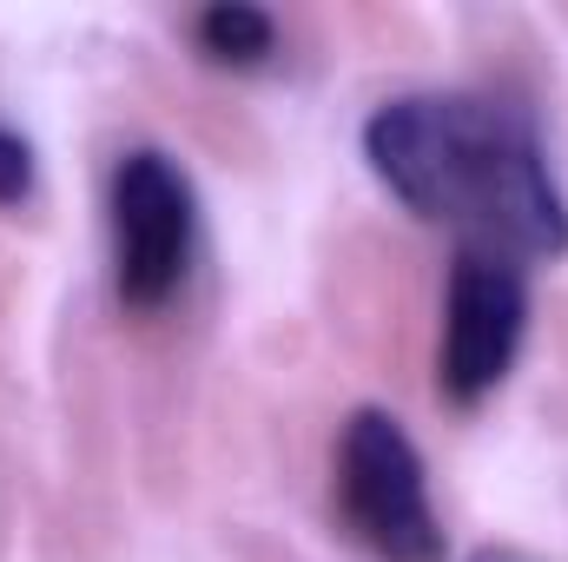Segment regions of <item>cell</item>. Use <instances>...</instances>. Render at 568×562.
<instances>
[{
	"label": "cell",
	"mask_w": 568,
	"mask_h": 562,
	"mask_svg": "<svg viewBox=\"0 0 568 562\" xmlns=\"http://www.w3.org/2000/svg\"><path fill=\"white\" fill-rule=\"evenodd\" d=\"M371 172L429 225L496 259H562L568 199L549 145L516 100L496 93H404L364 120Z\"/></svg>",
	"instance_id": "obj_1"
},
{
	"label": "cell",
	"mask_w": 568,
	"mask_h": 562,
	"mask_svg": "<svg viewBox=\"0 0 568 562\" xmlns=\"http://www.w3.org/2000/svg\"><path fill=\"white\" fill-rule=\"evenodd\" d=\"M337 510L351 536L384 562H443L449 536L429 503L424 456L390 411H357L337 436Z\"/></svg>",
	"instance_id": "obj_2"
},
{
	"label": "cell",
	"mask_w": 568,
	"mask_h": 562,
	"mask_svg": "<svg viewBox=\"0 0 568 562\" xmlns=\"http://www.w3.org/2000/svg\"><path fill=\"white\" fill-rule=\"evenodd\" d=\"M106 232H113V284L126 311H159L192 272L199 245V192L185 165L159 145H133L106 185Z\"/></svg>",
	"instance_id": "obj_3"
},
{
	"label": "cell",
	"mask_w": 568,
	"mask_h": 562,
	"mask_svg": "<svg viewBox=\"0 0 568 562\" xmlns=\"http://www.w3.org/2000/svg\"><path fill=\"white\" fill-rule=\"evenodd\" d=\"M523 331H529V279H523V265L463 245L456 265H449V291H443L436 391L456 411H476L516 371Z\"/></svg>",
	"instance_id": "obj_4"
},
{
	"label": "cell",
	"mask_w": 568,
	"mask_h": 562,
	"mask_svg": "<svg viewBox=\"0 0 568 562\" xmlns=\"http://www.w3.org/2000/svg\"><path fill=\"white\" fill-rule=\"evenodd\" d=\"M192 40L219 67H265L278 53V20L265 7H245V0H219L192 20Z\"/></svg>",
	"instance_id": "obj_5"
},
{
	"label": "cell",
	"mask_w": 568,
	"mask_h": 562,
	"mask_svg": "<svg viewBox=\"0 0 568 562\" xmlns=\"http://www.w3.org/2000/svg\"><path fill=\"white\" fill-rule=\"evenodd\" d=\"M33 199V145L0 120V205H27Z\"/></svg>",
	"instance_id": "obj_6"
}]
</instances>
